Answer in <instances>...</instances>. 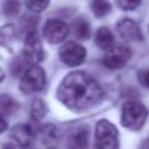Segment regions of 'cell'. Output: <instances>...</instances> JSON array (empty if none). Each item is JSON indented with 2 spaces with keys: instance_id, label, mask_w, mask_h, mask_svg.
I'll return each instance as SVG.
<instances>
[{
  "instance_id": "6da1fadb",
  "label": "cell",
  "mask_w": 149,
  "mask_h": 149,
  "mask_svg": "<svg viewBox=\"0 0 149 149\" xmlns=\"http://www.w3.org/2000/svg\"><path fill=\"white\" fill-rule=\"evenodd\" d=\"M104 97L100 84L85 72H72L61 81L57 88L60 102L73 110L84 111L98 104Z\"/></svg>"
},
{
  "instance_id": "7a4b0ae2",
  "label": "cell",
  "mask_w": 149,
  "mask_h": 149,
  "mask_svg": "<svg viewBox=\"0 0 149 149\" xmlns=\"http://www.w3.org/2000/svg\"><path fill=\"white\" fill-rule=\"evenodd\" d=\"M148 118V110L139 101H127L121 110V123L126 129L137 132L140 130Z\"/></svg>"
},
{
  "instance_id": "3957f363",
  "label": "cell",
  "mask_w": 149,
  "mask_h": 149,
  "mask_svg": "<svg viewBox=\"0 0 149 149\" xmlns=\"http://www.w3.org/2000/svg\"><path fill=\"white\" fill-rule=\"evenodd\" d=\"M45 72L42 67L32 64L28 70H25V73L22 74L21 82H19V89L21 92L29 95V94H35L40 92L45 88Z\"/></svg>"
},
{
  "instance_id": "277c9868",
  "label": "cell",
  "mask_w": 149,
  "mask_h": 149,
  "mask_svg": "<svg viewBox=\"0 0 149 149\" xmlns=\"http://www.w3.org/2000/svg\"><path fill=\"white\" fill-rule=\"evenodd\" d=\"M95 145L101 149H114L118 146V132L108 120H101L95 127Z\"/></svg>"
},
{
  "instance_id": "5b68a950",
  "label": "cell",
  "mask_w": 149,
  "mask_h": 149,
  "mask_svg": "<svg viewBox=\"0 0 149 149\" xmlns=\"http://www.w3.org/2000/svg\"><path fill=\"white\" fill-rule=\"evenodd\" d=\"M24 58L31 64H38L45 58V51L42 48L41 40L38 34L34 31H28L24 44Z\"/></svg>"
},
{
  "instance_id": "8992f818",
  "label": "cell",
  "mask_w": 149,
  "mask_h": 149,
  "mask_svg": "<svg viewBox=\"0 0 149 149\" xmlns=\"http://www.w3.org/2000/svg\"><path fill=\"white\" fill-rule=\"evenodd\" d=\"M107 50L108 51L105 53V56L102 58V63H104L105 67H108L111 70L123 69L132 57V50L127 45H114L113 44Z\"/></svg>"
},
{
  "instance_id": "52a82bcc",
  "label": "cell",
  "mask_w": 149,
  "mask_h": 149,
  "mask_svg": "<svg viewBox=\"0 0 149 149\" xmlns=\"http://www.w3.org/2000/svg\"><path fill=\"white\" fill-rule=\"evenodd\" d=\"M86 58V50L84 45L76 42H66L60 48V60L72 67L81 66Z\"/></svg>"
},
{
  "instance_id": "ba28073f",
  "label": "cell",
  "mask_w": 149,
  "mask_h": 149,
  "mask_svg": "<svg viewBox=\"0 0 149 149\" xmlns=\"http://www.w3.org/2000/svg\"><path fill=\"white\" fill-rule=\"evenodd\" d=\"M42 35L50 44H60L69 35V26L58 19H48L44 25Z\"/></svg>"
},
{
  "instance_id": "9c48e42d",
  "label": "cell",
  "mask_w": 149,
  "mask_h": 149,
  "mask_svg": "<svg viewBox=\"0 0 149 149\" xmlns=\"http://www.w3.org/2000/svg\"><path fill=\"white\" fill-rule=\"evenodd\" d=\"M116 28H117L118 35L126 41H133L134 42V41H142L143 40V35H142V31H140L139 25L132 19L126 18V19L118 21Z\"/></svg>"
},
{
  "instance_id": "30bf717a",
  "label": "cell",
  "mask_w": 149,
  "mask_h": 149,
  "mask_svg": "<svg viewBox=\"0 0 149 149\" xmlns=\"http://www.w3.org/2000/svg\"><path fill=\"white\" fill-rule=\"evenodd\" d=\"M10 137L21 146H29L35 137V132L28 124H18L10 130Z\"/></svg>"
},
{
  "instance_id": "8fae6325",
  "label": "cell",
  "mask_w": 149,
  "mask_h": 149,
  "mask_svg": "<svg viewBox=\"0 0 149 149\" xmlns=\"http://www.w3.org/2000/svg\"><path fill=\"white\" fill-rule=\"evenodd\" d=\"M95 44L100 48H104V50L110 48L114 44V35H113V32L108 28H105V26L100 28L97 31V34H95Z\"/></svg>"
},
{
  "instance_id": "7c38bea8",
  "label": "cell",
  "mask_w": 149,
  "mask_h": 149,
  "mask_svg": "<svg viewBox=\"0 0 149 149\" xmlns=\"http://www.w3.org/2000/svg\"><path fill=\"white\" fill-rule=\"evenodd\" d=\"M72 29L79 40H88L91 37V25L84 18H79V19L74 21L73 25H72Z\"/></svg>"
},
{
  "instance_id": "4fadbf2b",
  "label": "cell",
  "mask_w": 149,
  "mask_h": 149,
  "mask_svg": "<svg viewBox=\"0 0 149 149\" xmlns=\"http://www.w3.org/2000/svg\"><path fill=\"white\" fill-rule=\"evenodd\" d=\"M29 113H31V117L35 120V121H40L45 117L47 114V105L42 100H34L31 107H29Z\"/></svg>"
},
{
  "instance_id": "5bb4252c",
  "label": "cell",
  "mask_w": 149,
  "mask_h": 149,
  "mask_svg": "<svg viewBox=\"0 0 149 149\" xmlns=\"http://www.w3.org/2000/svg\"><path fill=\"white\" fill-rule=\"evenodd\" d=\"M18 110V102L9 95H0V114H13Z\"/></svg>"
},
{
  "instance_id": "9a60e30c",
  "label": "cell",
  "mask_w": 149,
  "mask_h": 149,
  "mask_svg": "<svg viewBox=\"0 0 149 149\" xmlns=\"http://www.w3.org/2000/svg\"><path fill=\"white\" fill-rule=\"evenodd\" d=\"M92 12L95 16L102 18L111 12V5L108 0H94L92 2Z\"/></svg>"
},
{
  "instance_id": "2e32d148",
  "label": "cell",
  "mask_w": 149,
  "mask_h": 149,
  "mask_svg": "<svg viewBox=\"0 0 149 149\" xmlns=\"http://www.w3.org/2000/svg\"><path fill=\"white\" fill-rule=\"evenodd\" d=\"M2 9L6 16H15L21 10V2L19 0H5Z\"/></svg>"
},
{
  "instance_id": "e0dca14e",
  "label": "cell",
  "mask_w": 149,
  "mask_h": 149,
  "mask_svg": "<svg viewBox=\"0 0 149 149\" xmlns=\"http://www.w3.org/2000/svg\"><path fill=\"white\" fill-rule=\"evenodd\" d=\"M25 5L31 12L40 13V12H42L48 8L50 0H25Z\"/></svg>"
},
{
  "instance_id": "ac0fdd59",
  "label": "cell",
  "mask_w": 149,
  "mask_h": 149,
  "mask_svg": "<svg viewBox=\"0 0 149 149\" xmlns=\"http://www.w3.org/2000/svg\"><path fill=\"white\" fill-rule=\"evenodd\" d=\"M15 37V28L12 25H6L0 29V42L8 44L9 41H12Z\"/></svg>"
},
{
  "instance_id": "d6986e66",
  "label": "cell",
  "mask_w": 149,
  "mask_h": 149,
  "mask_svg": "<svg viewBox=\"0 0 149 149\" xmlns=\"http://www.w3.org/2000/svg\"><path fill=\"white\" fill-rule=\"evenodd\" d=\"M73 142L76 146H81V148H85L88 145V130L86 129H81L74 133L73 136Z\"/></svg>"
},
{
  "instance_id": "ffe728a7",
  "label": "cell",
  "mask_w": 149,
  "mask_h": 149,
  "mask_svg": "<svg viewBox=\"0 0 149 149\" xmlns=\"http://www.w3.org/2000/svg\"><path fill=\"white\" fill-rule=\"evenodd\" d=\"M117 3L121 10H134L140 5V0H118Z\"/></svg>"
},
{
  "instance_id": "44dd1931",
  "label": "cell",
  "mask_w": 149,
  "mask_h": 149,
  "mask_svg": "<svg viewBox=\"0 0 149 149\" xmlns=\"http://www.w3.org/2000/svg\"><path fill=\"white\" fill-rule=\"evenodd\" d=\"M139 81H140V84L143 86L149 88V70H145V72H142L139 74Z\"/></svg>"
},
{
  "instance_id": "7402d4cb",
  "label": "cell",
  "mask_w": 149,
  "mask_h": 149,
  "mask_svg": "<svg viewBox=\"0 0 149 149\" xmlns=\"http://www.w3.org/2000/svg\"><path fill=\"white\" fill-rule=\"evenodd\" d=\"M22 60L21 58H16L13 63H12V70H13V73L15 74H21L22 73Z\"/></svg>"
},
{
  "instance_id": "603a6c76",
  "label": "cell",
  "mask_w": 149,
  "mask_h": 149,
  "mask_svg": "<svg viewBox=\"0 0 149 149\" xmlns=\"http://www.w3.org/2000/svg\"><path fill=\"white\" fill-rule=\"evenodd\" d=\"M6 129H8V123H6V120L2 116H0V133H3Z\"/></svg>"
},
{
  "instance_id": "cb8c5ba5",
  "label": "cell",
  "mask_w": 149,
  "mask_h": 149,
  "mask_svg": "<svg viewBox=\"0 0 149 149\" xmlns=\"http://www.w3.org/2000/svg\"><path fill=\"white\" fill-rule=\"evenodd\" d=\"M3 79H5V72H3L2 69H0V82H2Z\"/></svg>"
},
{
  "instance_id": "d4e9b609",
  "label": "cell",
  "mask_w": 149,
  "mask_h": 149,
  "mask_svg": "<svg viewBox=\"0 0 149 149\" xmlns=\"http://www.w3.org/2000/svg\"><path fill=\"white\" fill-rule=\"evenodd\" d=\"M143 146H146V148H149V137H148V140L143 143Z\"/></svg>"
},
{
  "instance_id": "484cf974",
  "label": "cell",
  "mask_w": 149,
  "mask_h": 149,
  "mask_svg": "<svg viewBox=\"0 0 149 149\" xmlns=\"http://www.w3.org/2000/svg\"><path fill=\"white\" fill-rule=\"evenodd\" d=\"M148 29H149V28H148Z\"/></svg>"
}]
</instances>
